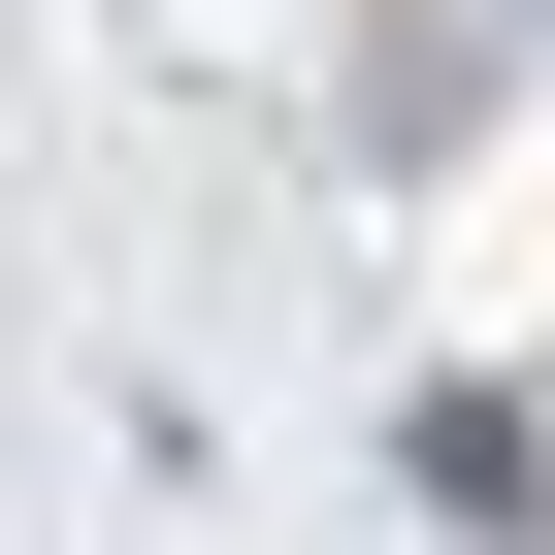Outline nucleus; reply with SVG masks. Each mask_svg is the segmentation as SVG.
<instances>
[{
    "label": "nucleus",
    "mask_w": 555,
    "mask_h": 555,
    "mask_svg": "<svg viewBox=\"0 0 555 555\" xmlns=\"http://www.w3.org/2000/svg\"><path fill=\"white\" fill-rule=\"evenodd\" d=\"M425 522H457V555H522V522H555V457H522V392H425Z\"/></svg>",
    "instance_id": "1"
},
{
    "label": "nucleus",
    "mask_w": 555,
    "mask_h": 555,
    "mask_svg": "<svg viewBox=\"0 0 555 555\" xmlns=\"http://www.w3.org/2000/svg\"><path fill=\"white\" fill-rule=\"evenodd\" d=\"M522 34H555V0H522Z\"/></svg>",
    "instance_id": "2"
}]
</instances>
